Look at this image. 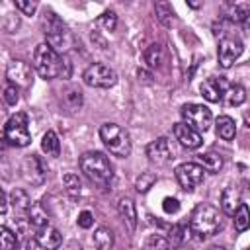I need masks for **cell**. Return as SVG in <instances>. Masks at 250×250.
<instances>
[{
	"label": "cell",
	"instance_id": "1",
	"mask_svg": "<svg viewBox=\"0 0 250 250\" xmlns=\"http://www.w3.org/2000/svg\"><path fill=\"white\" fill-rule=\"evenodd\" d=\"M80 170L90 182H94L100 188H107L113 180V168L107 156L98 150H90L80 156Z\"/></svg>",
	"mask_w": 250,
	"mask_h": 250
},
{
	"label": "cell",
	"instance_id": "2",
	"mask_svg": "<svg viewBox=\"0 0 250 250\" xmlns=\"http://www.w3.org/2000/svg\"><path fill=\"white\" fill-rule=\"evenodd\" d=\"M219 229H221L219 209L213 207L211 203H197L189 219V230L197 238H207V236H213Z\"/></svg>",
	"mask_w": 250,
	"mask_h": 250
},
{
	"label": "cell",
	"instance_id": "3",
	"mask_svg": "<svg viewBox=\"0 0 250 250\" xmlns=\"http://www.w3.org/2000/svg\"><path fill=\"white\" fill-rule=\"evenodd\" d=\"M33 68L45 80L57 78L62 72V57L49 43H39L33 53Z\"/></svg>",
	"mask_w": 250,
	"mask_h": 250
},
{
	"label": "cell",
	"instance_id": "4",
	"mask_svg": "<svg viewBox=\"0 0 250 250\" xmlns=\"http://www.w3.org/2000/svg\"><path fill=\"white\" fill-rule=\"evenodd\" d=\"M43 29H45L43 33L47 37L45 43H49L57 53L64 55L66 49L72 45V35L68 31L66 23L59 16H55L53 12H45V16H43Z\"/></svg>",
	"mask_w": 250,
	"mask_h": 250
},
{
	"label": "cell",
	"instance_id": "5",
	"mask_svg": "<svg viewBox=\"0 0 250 250\" xmlns=\"http://www.w3.org/2000/svg\"><path fill=\"white\" fill-rule=\"evenodd\" d=\"M100 139L104 141L105 148L119 158H127L131 154V139L123 127L117 123H104L100 127Z\"/></svg>",
	"mask_w": 250,
	"mask_h": 250
},
{
	"label": "cell",
	"instance_id": "6",
	"mask_svg": "<svg viewBox=\"0 0 250 250\" xmlns=\"http://www.w3.org/2000/svg\"><path fill=\"white\" fill-rule=\"evenodd\" d=\"M4 139H6V143H10L14 146H27L31 143V135H29V127H27V115L23 111L14 113L6 121Z\"/></svg>",
	"mask_w": 250,
	"mask_h": 250
},
{
	"label": "cell",
	"instance_id": "7",
	"mask_svg": "<svg viewBox=\"0 0 250 250\" xmlns=\"http://www.w3.org/2000/svg\"><path fill=\"white\" fill-rule=\"evenodd\" d=\"M82 80L86 86L90 88H111L115 82H117V74L113 68H109L107 64H102V62H94L90 64L84 74H82Z\"/></svg>",
	"mask_w": 250,
	"mask_h": 250
},
{
	"label": "cell",
	"instance_id": "8",
	"mask_svg": "<svg viewBox=\"0 0 250 250\" xmlns=\"http://www.w3.org/2000/svg\"><path fill=\"white\" fill-rule=\"evenodd\" d=\"M182 117H184V123H188L189 127H193L195 131H207L213 123V115H211V109L203 104H186L182 107Z\"/></svg>",
	"mask_w": 250,
	"mask_h": 250
},
{
	"label": "cell",
	"instance_id": "9",
	"mask_svg": "<svg viewBox=\"0 0 250 250\" xmlns=\"http://www.w3.org/2000/svg\"><path fill=\"white\" fill-rule=\"evenodd\" d=\"M203 178H205L203 166L197 162H184V164L176 166V180L182 186V189H186V191H193L197 186H201Z\"/></svg>",
	"mask_w": 250,
	"mask_h": 250
},
{
	"label": "cell",
	"instance_id": "10",
	"mask_svg": "<svg viewBox=\"0 0 250 250\" xmlns=\"http://www.w3.org/2000/svg\"><path fill=\"white\" fill-rule=\"evenodd\" d=\"M242 51H244V45H242V41L238 37H232V35L223 37L221 43H219V53H217L219 64L223 68L232 66V62L242 55Z\"/></svg>",
	"mask_w": 250,
	"mask_h": 250
},
{
	"label": "cell",
	"instance_id": "11",
	"mask_svg": "<svg viewBox=\"0 0 250 250\" xmlns=\"http://www.w3.org/2000/svg\"><path fill=\"white\" fill-rule=\"evenodd\" d=\"M21 172H23V178L31 184V186H41L45 182V174H47V168L43 164V160L37 156V154H29L23 164H21Z\"/></svg>",
	"mask_w": 250,
	"mask_h": 250
},
{
	"label": "cell",
	"instance_id": "12",
	"mask_svg": "<svg viewBox=\"0 0 250 250\" xmlns=\"http://www.w3.org/2000/svg\"><path fill=\"white\" fill-rule=\"evenodd\" d=\"M6 78L10 84L20 86V88H27L31 86V66L23 61H12L6 68Z\"/></svg>",
	"mask_w": 250,
	"mask_h": 250
},
{
	"label": "cell",
	"instance_id": "13",
	"mask_svg": "<svg viewBox=\"0 0 250 250\" xmlns=\"http://www.w3.org/2000/svg\"><path fill=\"white\" fill-rule=\"evenodd\" d=\"M172 131H174V137L180 141V145L186 146V148H199L201 143H203L201 133L195 131L193 127H189V125L184 123V121H182V123H176Z\"/></svg>",
	"mask_w": 250,
	"mask_h": 250
},
{
	"label": "cell",
	"instance_id": "14",
	"mask_svg": "<svg viewBox=\"0 0 250 250\" xmlns=\"http://www.w3.org/2000/svg\"><path fill=\"white\" fill-rule=\"evenodd\" d=\"M230 84L225 80V78H207L203 84H201V96L207 100V102H221L223 100V96H225V92H227V88H229Z\"/></svg>",
	"mask_w": 250,
	"mask_h": 250
},
{
	"label": "cell",
	"instance_id": "15",
	"mask_svg": "<svg viewBox=\"0 0 250 250\" xmlns=\"http://www.w3.org/2000/svg\"><path fill=\"white\" fill-rule=\"evenodd\" d=\"M146 156L150 162L154 164H166L172 158V150H170V143L166 137H158L156 141H152L146 146Z\"/></svg>",
	"mask_w": 250,
	"mask_h": 250
},
{
	"label": "cell",
	"instance_id": "16",
	"mask_svg": "<svg viewBox=\"0 0 250 250\" xmlns=\"http://www.w3.org/2000/svg\"><path fill=\"white\" fill-rule=\"evenodd\" d=\"M35 242L43 250H59V246L62 242V236L55 227L47 225V227H41V229L35 230Z\"/></svg>",
	"mask_w": 250,
	"mask_h": 250
},
{
	"label": "cell",
	"instance_id": "17",
	"mask_svg": "<svg viewBox=\"0 0 250 250\" xmlns=\"http://www.w3.org/2000/svg\"><path fill=\"white\" fill-rule=\"evenodd\" d=\"M117 211H119L125 227L129 229V232H133L137 229V207H135V201L131 197H121L117 201Z\"/></svg>",
	"mask_w": 250,
	"mask_h": 250
},
{
	"label": "cell",
	"instance_id": "18",
	"mask_svg": "<svg viewBox=\"0 0 250 250\" xmlns=\"http://www.w3.org/2000/svg\"><path fill=\"white\" fill-rule=\"evenodd\" d=\"M240 189L236 186H227L221 193V207L227 215H234L236 209L240 207Z\"/></svg>",
	"mask_w": 250,
	"mask_h": 250
},
{
	"label": "cell",
	"instance_id": "19",
	"mask_svg": "<svg viewBox=\"0 0 250 250\" xmlns=\"http://www.w3.org/2000/svg\"><path fill=\"white\" fill-rule=\"evenodd\" d=\"M227 18L242 27H250V2H234L229 6Z\"/></svg>",
	"mask_w": 250,
	"mask_h": 250
},
{
	"label": "cell",
	"instance_id": "20",
	"mask_svg": "<svg viewBox=\"0 0 250 250\" xmlns=\"http://www.w3.org/2000/svg\"><path fill=\"white\" fill-rule=\"evenodd\" d=\"M215 127H217V135H219L221 139H225V141H230V139H234V135H236V123H234V119L229 117V115H219V117L215 119Z\"/></svg>",
	"mask_w": 250,
	"mask_h": 250
},
{
	"label": "cell",
	"instance_id": "21",
	"mask_svg": "<svg viewBox=\"0 0 250 250\" xmlns=\"http://www.w3.org/2000/svg\"><path fill=\"white\" fill-rule=\"evenodd\" d=\"M199 162H201L203 170H207V172H211V174H217V172L223 168V156H221L219 152H213V150L199 154Z\"/></svg>",
	"mask_w": 250,
	"mask_h": 250
},
{
	"label": "cell",
	"instance_id": "22",
	"mask_svg": "<svg viewBox=\"0 0 250 250\" xmlns=\"http://www.w3.org/2000/svg\"><path fill=\"white\" fill-rule=\"evenodd\" d=\"M10 201H12V205H14V209L18 211V213H21V215H27V211L31 209V199H29V195L23 191V189H14L12 193H10Z\"/></svg>",
	"mask_w": 250,
	"mask_h": 250
},
{
	"label": "cell",
	"instance_id": "23",
	"mask_svg": "<svg viewBox=\"0 0 250 250\" xmlns=\"http://www.w3.org/2000/svg\"><path fill=\"white\" fill-rule=\"evenodd\" d=\"M41 148L43 152H47L49 156H59L61 154V141L57 137L55 131H47L41 139Z\"/></svg>",
	"mask_w": 250,
	"mask_h": 250
},
{
	"label": "cell",
	"instance_id": "24",
	"mask_svg": "<svg viewBox=\"0 0 250 250\" xmlns=\"http://www.w3.org/2000/svg\"><path fill=\"white\" fill-rule=\"evenodd\" d=\"M94 246L98 250H111L113 248V232L107 227H100L94 232Z\"/></svg>",
	"mask_w": 250,
	"mask_h": 250
},
{
	"label": "cell",
	"instance_id": "25",
	"mask_svg": "<svg viewBox=\"0 0 250 250\" xmlns=\"http://www.w3.org/2000/svg\"><path fill=\"white\" fill-rule=\"evenodd\" d=\"M154 12H156L158 21L162 25H166V27H170L176 21V14H174V10H172V6L168 2H156L154 4Z\"/></svg>",
	"mask_w": 250,
	"mask_h": 250
},
{
	"label": "cell",
	"instance_id": "26",
	"mask_svg": "<svg viewBox=\"0 0 250 250\" xmlns=\"http://www.w3.org/2000/svg\"><path fill=\"white\" fill-rule=\"evenodd\" d=\"M225 102L229 104V105H240V104H244V100H246V90H244V86H240V84H230L229 88H227V92H225Z\"/></svg>",
	"mask_w": 250,
	"mask_h": 250
},
{
	"label": "cell",
	"instance_id": "27",
	"mask_svg": "<svg viewBox=\"0 0 250 250\" xmlns=\"http://www.w3.org/2000/svg\"><path fill=\"white\" fill-rule=\"evenodd\" d=\"M62 186H64V189H66V193H68L70 197H78L80 191H82L80 178H78V174H74V172H66V174L62 176Z\"/></svg>",
	"mask_w": 250,
	"mask_h": 250
},
{
	"label": "cell",
	"instance_id": "28",
	"mask_svg": "<svg viewBox=\"0 0 250 250\" xmlns=\"http://www.w3.org/2000/svg\"><path fill=\"white\" fill-rule=\"evenodd\" d=\"M234 219V227H236V230H240V232H244V230H248L250 229V209H248V205L246 203H240V207L236 209V213L232 215Z\"/></svg>",
	"mask_w": 250,
	"mask_h": 250
},
{
	"label": "cell",
	"instance_id": "29",
	"mask_svg": "<svg viewBox=\"0 0 250 250\" xmlns=\"http://www.w3.org/2000/svg\"><path fill=\"white\" fill-rule=\"evenodd\" d=\"M145 62L148 68H156L162 62V47L158 43H152L145 49Z\"/></svg>",
	"mask_w": 250,
	"mask_h": 250
},
{
	"label": "cell",
	"instance_id": "30",
	"mask_svg": "<svg viewBox=\"0 0 250 250\" xmlns=\"http://www.w3.org/2000/svg\"><path fill=\"white\" fill-rule=\"evenodd\" d=\"M27 219H29V223L35 227V230L37 229H41V227H47L49 225V219H47V213L43 211V207H39V205H31V209L27 211Z\"/></svg>",
	"mask_w": 250,
	"mask_h": 250
},
{
	"label": "cell",
	"instance_id": "31",
	"mask_svg": "<svg viewBox=\"0 0 250 250\" xmlns=\"http://www.w3.org/2000/svg\"><path fill=\"white\" fill-rule=\"evenodd\" d=\"M186 238H188V227H186V225H174V227L170 229L168 242H170V246H172L174 250H178V248L186 242Z\"/></svg>",
	"mask_w": 250,
	"mask_h": 250
},
{
	"label": "cell",
	"instance_id": "32",
	"mask_svg": "<svg viewBox=\"0 0 250 250\" xmlns=\"http://www.w3.org/2000/svg\"><path fill=\"white\" fill-rule=\"evenodd\" d=\"M154 184H156L154 172H141V176H137V180H135V188L139 193H146Z\"/></svg>",
	"mask_w": 250,
	"mask_h": 250
},
{
	"label": "cell",
	"instance_id": "33",
	"mask_svg": "<svg viewBox=\"0 0 250 250\" xmlns=\"http://www.w3.org/2000/svg\"><path fill=\"white\" fill-rule=\"evenodd\" d=\"M18 246V234L12 232L8 227L0 229V248L2 250H16Z\"/></svg>",
	"mask_w": 250,
	"mask_h": 250
},
{
	"label": "cell",
	"instance_id": "34",
	"mask_svg": "<svg viewBox=\"0 0 250 250\" xmlns=\"http://www.w3.org/2000/svg\"><path fill=\"white\" fill-rule=\"evenodd\" d=\"M146 250H170V242L162 234H150L146 238Z\"/></svg>",
	"mask_w": 250,
	"mask_h": 250
},
{
	"label": "cell",
	"instance_id": "35",
	"mask_svg": "<svg viewBox=\"0 0 250 250\" xmlns=\"http://www.w3.org/2000/svg\"><path fill=\"white\" fill-rule=\"evenodd\" d=\"M98 25H102L105 31H113L115 25H117V16H115V12H111V10L104 12V14L98 18Z\"/></svg>",
	"mask_w": 250,
	"mask_h": 250
},
{
	"label": "cell",
	"instance_id": "36",
	"mask_svg": "<svg viewBox=\"0 0 250 250\" xmlns=\"http://www.w3.org/2000/svg\"><path fill=\"white\" fill-rule=\"evenodd\" d=\"M64 102H66V105H68L70 109H78V107L82 105V92H80V90H70V92H66Z\"/></svg>",
	"mask_w": 250,
	"mask_h": 250
},
{
	"label": "cell",
	"instance_id": "37",
	"mask_svg": "<svg viewBox=\"0 0 250 250\" xmlns=\"http://www.w3.org/2000/svg\"><path fill=\"white\" fill-rule=\"evenodd\" d=\"M4 100H6L8 105H16L18 100H20V96H18V86H14V84L8 82V84L4 86Z\"/></svg>",
	"mask_w": 250,
	"mask_h": 250
},
{
	"label": "cell",
	"instance_id": "38",
	"mask_svg": "<svg viewBox=\"0 0 250 250\" xmlns=\"http://www.w3.org/2000/svg\"><path fill=\"white\" fill-rule=\"evenodd\" d=\"M16 8L25 16H33L35 10H37V2H33V0H16Z\"/></svg>",
	"mask_w": 250,
	"mask_h": 250
},
{
	"label": "cell",
	"instance_id": "39",
	"mask_svg": "<svg viewBox=\"0 0 250 250\" xmlns=\"http://www.w3.org/2000/svg\"><path fill=\"white\" fill-rule=\"evenodd\" d=\"M162 209H164V213H178L180 211V201L176 199V197H166L164 201H162Z\"/></svg>",
	"mask_w": 250,
	"mask_h": 250
},
{
	"label": "cell",
	"instance_id": "40",
	"mask_svg": "<svg viewBox=\"0 0 250 250\" xmlns=\"http://www.w3.org/2000/svg\"><path fill=\"white\" fill-rule=\"evenodd\" d=\"M92 223H94V215H92L90 211H82V213L78 215V227H82V229H90Z\"/></svg>",
	"mask_w": 250,
	"mask_h": 250
},
{
	"label": "cell",
	"instance_id": "41",
	"mask_svg": "<svg viewBox=\"0 0 250 250\" xmlns=\"http://www.w3.org/2000/svg\"><path fill=\"white\" fill-rule=\"evenodd\" d=\"M62 78H68L70 76V61L66 55H62V72H61Z\"/></svg>",
	"mask_w": 250,
	"mask_h": 250
},
{
	"label": "cell",
	"instance_id": "42",
	"mask_svg": "<svg viewBox=\"0 0 250 250\" xmlns=\"http://www.w3.org/2000/svg\"><path fill=\"white\" fill-rule=\"evenodd\" d=\"M92 41H94V43H98V45H100V49H105V39H104V37H100V33H98V31H92Z\"/></svg>",
	"mask_w": 250,
	"mask_h": 250
},
{
	"label": "cell",
	"instance_id": "43",
	"mask_svg": "<svg viewBox=\"0 0 250 250\" xmlns=\"http://www.w3.org/2000/svg\"><path fill=\"white\" fill-rule=\"evenodd\" d=\"M244 123L248 125V129H250V111L248 113H244Z\"/></svg>",
	"mask_w": 250,
	"mask_h": 250
},
{
	"label": "cell",
	"instance_id": "44",
	"mask_svg": "<svg viewBox=\"0 0 250 250\" xmlns=\"http://www.w3.org/2000/svg\"><path fill=\"white\" fill-rule=\"evenodd\" d=\"M209 250H227V248H223V246H211Z\"/></svg>",
	"mask_w": 250,
	"mask_h": 250
},
{
	"label": "cell",
	"instance_id": "45",
	"mask_svg": "<svg viewBox=\"0 0 250 250\" xmlns=\"http://www.w3.org/2000/svg\"><path fill=\"white\" fill-rule=\"evenodd\" d=\"M248 250H250V248H248Z\"/></svg>",
	"mask_w": 250,
	"mask_h": 250
}]
</instances>
